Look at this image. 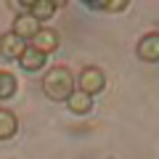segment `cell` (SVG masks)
Instances as JSON below:
<instances>
[{"mask_svg":"<svg viewBox=\"0 0 159 159\" xmlns=\"http://www.w3.org/2000/svg\"><path fill=\"white\" fill-rule=\"evenodd\" d=\"M13 96H16V77L6 69H0V101H8Z\"/></svg>","mask_w":159,"mask_h":159,"instance_id":"obj_11","label":"cell"},{"mask_svg":"<svg viewBox=\"0 0 159 159\" xmlns=\"http://www.w3.org/2000/svg\"><path fill=\"white\" fill-rule=\"evenodd\" d=\"M66 106H69V111H74V114H90L93 111V96H88V93H82V90H74L72 96L66 98Z\"/></svg>","mask_w":159,"mask_h":159,"instance_id":"obj_8","label":"cell"},{"mask_svg":"<svg viewBox=\"0 0 159 159\" xmlns=\"http://www.w3.org/2000/svg\"><path fill=\"white\" fill-rule=\"evenodd\" d=\"M90 11H109V13H119L125 11L127 3L125 0H93V3H85Z\"/></svg>","mask_w":159,"mask_h":159,"instance_id":"obj_12","label":"cell"},{"mask_svg":"<svg viewBox=\"0 0 159 159\" xmlns=\"http://www.w3.org/2000/svg\"><path fill=\"white\" fill-rule=\"evenodd\" d=\"M58 45H61V37H58V32L51 29V27H43L37 34H34V40H32V48L40 51V53H45V56L48 53H56Z\"/></svg>","mask_w":159,"mask_h":159,"instance_id":"obj_5","label":"cell"},{"mask_svg":"<svg viewBox=\"0 0 159 159\" xmlns=\"http://www.w3.org/2000/svg\"><path fill=\"white\" fill-rule=\"evenodd\" d=\"M103 88H106V74H103L98 66H85L82 72H80L77 90L88 93V96H96V93H101Z\"/></svg>","mask_w":159,"mask_h":159,"instance_id":"obj_2","label":"cell"},{"mask_svg":"<svg viewBox=\"0 0 159 159\" xmlns=\"http://www.w3.org/2000/svg\"><path fill=\"white\" fill-rule=\"evenodd\" d=\"M27 51V43L24 40H19L13 32H6V34H0V53L6 58H21V53Z\"/></svg>","mask_w":159,"mask_h":159,"instance_id":"obj_6","label":"cell"},{"mask_svg":"<svg viewBox=\"0 0 159 159\" xmlns=\"http://www.w3.org/2000/svg\"><path fill=\"white\" fill-rule=\"evenodd\" d=\"M19 133V119L13 111L8 109H0V141H11Z\"/></svg>","mask_w":159,"mask_h":159,"instance_id":"obj_10","label":"cell"},{"mask_svg":"<svg viewBox=\"0 0 159 159\" xmlns=\"http://www.w3.org/2000/svg\"><path fill=\"white\" fill-rule=\"evenodd\" d=\"M138 58L146 64H157L159 61V32H148L138 40V48H135Z\"/></svg>","mask_w":159,"mask_h":159,"instance_id":"obj_4","label":"cell"},{"mask_svg":"<svg viewBox=\"0 0 159 159\" xmlns=\"http://www.w3.org/2000/svg\"><path fill=\"white\" fill-rule=\"evenodd\" d=\"M45 64H48V56L40 53V51H34L32 45H27V51H24L21 58H19V66H21L24 72H40Z\"/></svg>","mask_w":159,"mask_h":159,"instance_id":"obj_7","label":"cell"},{"mask_svg":"<svg viewBox=\"0 0 159 159\" xmlns=\"http://www.w3.org/2000/svg\"><path fill=\"white\" fill-rule=\"evenodd\" d=\"M77 90V80L66 66H51L48 74L43 77V93L56 103H66V98Z\"/></svg>","mask_w":159,"mask_h":159,"instance_id":"obj_1","label":"cell"},{"mask_svg":"<svg viewBox=\"0 0 159 159\" xmlns=\"http://www.w3.org/2000/svg\"><path fill=\"white\" fill-rule=\"evenodd\" d=\"M43 29V24L37 21V19H32L29 13H19L16 19H13V27H11V32L16 34L19 40H24V43H32L34 40V34Z\"/></svg>","mask_w":159,"mask_h":159,"instance_id":"obj_3","label":"cell"},{"mask_svg":"<svg viewBox=\"0 0 159 159\" xmlns=\"http://www.w3.org/2000/svg\"><path fill=\"white\" fill-rule=\"evenodd\" d=\"M56 8H61V3H53V0H32V6H29V16L37 19L40 24L48 21V19L56 13Z\"/></svg>","mask_w":159,"mask_h":159,"instance_id":"obj_9","label":"cell"}]
</instances>
